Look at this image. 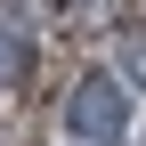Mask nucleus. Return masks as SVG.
I'll return each instance as SVG.
<instances>
[{"instance_id":"3","label":"nucleus","mask_w":146,"mask_h":146,"mask_svg":"<svg viewBox=\"0 0 146 146\" xmlns=\"http://www.w3.org/2000/svg\"><path fill=\"white\" fill-rule=\"evenodd\" d=\"M114 65H122V73L146 89V25H122V41H114Z\"/></svg>"},{"instance_id":"2","label":"nucleus","mask_w":146,"mask_h":146,"mask_svg":"<svg viewBox=\"0 0 146 146\" xmlns=\"http://www.w3.org/2000/svg\"><path fill=\"white\" fill-rule=\"evenodd\" d=\"M25 73H33V49H25V33H16L8 16H0V89H16Z\"/></svg>"},{"instance_id":"1","label":"nucleus","mask_w":146,"mask_h":146,"mask_svg":"<svg viewBox=\"0 0 146 146\" xmlns=\"http://www.w3.org/2000/svg\"><path fill=\"white\" fill-rule=\"evenodd\" d=\"M65 130L81 146H122L130 138V89L114 81V73H81L65 98Z\"/></svg>"}]
</instances>
